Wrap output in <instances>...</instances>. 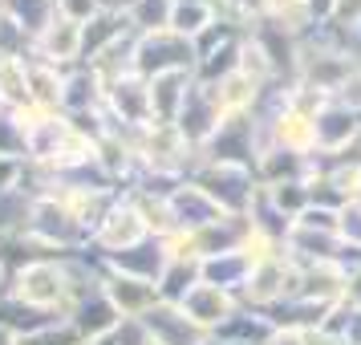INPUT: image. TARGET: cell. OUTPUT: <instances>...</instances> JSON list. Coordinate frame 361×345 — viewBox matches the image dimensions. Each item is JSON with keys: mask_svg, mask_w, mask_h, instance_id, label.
<instances>
[{"mask_svg": "<svg viewBox=\"0 0 361 345\" xmlns=\"http://www.w3.org/2000/svg\"><path fill=\"white\" fill-rule=\"evenodd\" d=\"M183 313L195 321L199 329L215 325V321H228V293H224V284H212V280H199L191 293L183 296Z\"/></svg>", "mask_w": 361, "mask_h": 345, "instance_id": "cell-2", "label": "cell"}, {"mask_svg": "<svg viewBox=\"0 0 361 345\" xmlns=\"http://www.w3.org/2000/svg\"><path fill=\"white\" fill-rule=\"evenodd\" d=\"M212 13H215L212 0H175L171 4V29L179 37H191L212 25Z\"/></svg>", "mask_w": 361, "mask_h": 345, "instance_id": "cell-5", "label": "cell"}, {"mask_svg": "<svg viewBox=\"0 0 361 345\" xmlns=\"http://www.w3.org/2000/svg\"><path fill=\"white\" fill-rule=\"evenodd\" d=\"M41 49H45V57H49V66L53 61L78 57V49H82V20L57 13V17L49 20V29L41 33Z\"/></svg>", "mask_w": 361, "mask_h": 345, "instance_id": "cell-4", "label": "cell"}, {"mask_svg": "<svg viewBox=\"0 0 361 345\" xmlns=\"http://www.w3.org/2000/svg\"><path fill=\"white\" fill-rule=\"evenodd\" d=\"M147 231V219H142V212H134V207H114V212L102 219V244L114 248V252H126V248L138 244V236Z\"/></svg>", "mask_w": 361, "mask_h": 345, "instance_id": "cell-3", "label": "cell"}, {"mask_svg": "<svg viewBox=\"0 0 361 345\" xmlns=\"http://www.w3.org/2000/svg\"><path fill=\"white\" fill-rule=\"evenodd\" d=\"M69 293V277L66 268H57L49 260H37L29 268H20L17 277V296L25 305H33V309H53L57 301H66Z\"/></svg>", "mask_w": 361, "mask_h": 345, "instance_id": "cell-1", "label": "cell"}]
</instances>
